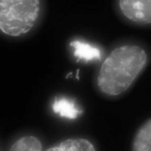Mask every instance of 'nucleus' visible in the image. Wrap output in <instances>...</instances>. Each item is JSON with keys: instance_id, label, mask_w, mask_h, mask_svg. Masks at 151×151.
Segmentation results:
<instances>
[{"instance_id": "1", "label": "nucleus", "mask_w": 151, "mask_h": 151, "mask_svg": "<svg viewBox=\"0 0 151 151\" xmlns=\"http://www.w3.org/2000/svg\"><path fill=\"white\" fill-rule=\"evenodd\" d=\"M144 50L134 45H126L112 51L103 63L97 84L102 93L118 96L127 90L146 66Z\"/></svg>"}, {"instance_id": "2", "label": "nucleus", "mask_w": 151, "mask_h": 151, "mask_svg": "<svg viewBox=\"0 0 151 151\" xmlns=\"http://www.w3.org/2000/svg\"><path fill=\"white\" fill-rule=\"evenodd\" d=\"M38 0H1L0 28L10 36H18L30 30L40 14Z\"/></svg>"}, {"instance_id": "3", "label": "nucleus", "mask_w": 151, "mask_h": 151, "mask_svg": "<svg viewBox=\"0 0 151 151\" xmlns=\"http://www.w3.org/2000/svg\"><path fill=\"white\" fill-rule=\"evenodd\" d=\"M119 6L122 14L129 20L139 23H151V0H121Z\"/></svg>"}, {"instance_id": "4", "label": "nucleus", "mask_w": 151, "mask_h": 151, "mask_svg": "<svg viewBox=\"0 0 151 151\" xmlns=\"http://www.w3.org/2000/svg\"><path fill=\"white\" fill-rule=\"evenodd\" d=\"M71 47L74 49V57L77 58V62L83 60L86 62L101 60V52L99 48L89 43L79 40H74L70 43Z\"/></svg>"}, {"instance_id": "5", "label": "nucleus", "mask_w": 151, "mask_h": 151, "mask_svg": "<svg viewBox=\"0 0 151 151\" xmlns=\"http://www.w3.org/2000/svg\"><path fill=\"white\" fill-rule=\"evenodd\" d=\"M52 108L55 113L59 114L60 116L70 119H74L83 112L78 108L73 100L65 97L56 98Z\"/></svg>"}, {"instance_id": "6", "label": "nucleus", "mask_w": 151, "mask_h": 151, "mask_svg": "<svg viewBox=\"0 0 151 151\" xmlns=\"http://www.w3.org/2000/svg\"><path fill=\"white\" fill-rule=\"evenodd\" d=\"M134 151H151V121L148 120L139 129L134 137Z\"/></svg>"}, {"instance_id": "7", "label": "nucleus", "mask_w": 151, "mask_h": 151, "mask_svg": "<svg viewBox=\"0 0 151 151\" xmlns=\"http://www.w3.org/2000/svg\"><path fill=\"white\" fill-rule=\"evenodd\" d=\"M48 151H94V147L86 139H68L62 142L60 145L50 148Z\"/></svg>"}, {"instance_id": "8", "label": "nucleus", "mask_w": 151, "mask_h": 151, "mask_svg": "<svg viewBox=\"0 0 151 151\" xmlns=\"http://www.w3.org/2000/svg\"><path fill=\"white\" fill-rule=\"evenodd\" d=\"M41 141L34 136H25L17 140L11 147L10 151H41Z\"/></svg>"}, {"instance_id": "9", "label": "nucleus", "mask_w": 151, "mask_h": 151, "mask_svg": "<svg viewBox=\"0 0 151 151\" xmlns=\"http://www.w3.org/2000/svg\"><path fill=\"white\" fill-rule=\"evenodd\" d=\"M79 71H80V70L77 69V71H76V79H77V80H79Z\"/></svg>"}, {"instance_id": "10", "label": "nucleus", "mask_w": 151, "mask_h": 151, "mask_svg": "<svg viewBox=\"0 0 151 151\" xmlns=\"http://www.w3.org/2000/svg\"><path fill=\"white\" fill-rule=\"evenodd\" d=\"M72 72H70L68 74H67V75H66V79H67V78H68L70 76H71L72 75Z\"/></svg>"}]
</instances>
